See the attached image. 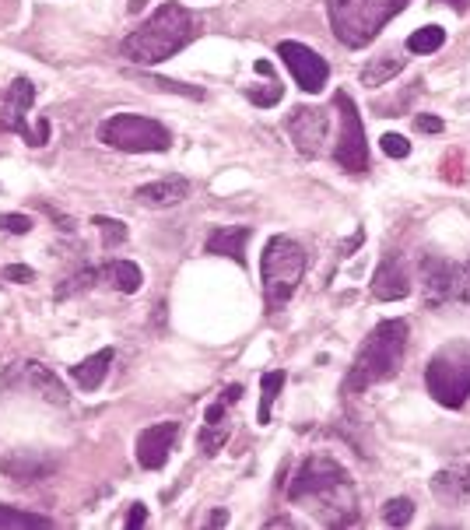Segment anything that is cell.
Returning a JSON list of instances; mask_svg holds the SVG:
<instances>
[{
    "label": "cell",
    "mask_w": 470,
    "mask_h": 530,
    "mask_svg": "<svg viewBox=\"0 0 470 530\" xmlns=\"http://www.w3.org/2000/svg\"><path fill=\"white\" fill-rule=\"evenodd\" d=\"M288 499L309 506V513L323 527H355L358 523L355 481L327 453H313L309 460H302L292 485H288Z\"/></svg>",
    "instance_id": "1"
},
{
    "label": "cell",
    "mask_w": 470,
    "mask_h": 530,
    "mask_svg": "<svg viewBox=\"0 0 470 530\" xmlns=\"http://www.w3.org/2000/svg\"><path fill=\"white\" fill-rule=\"evenodd\" d=\"M407 337H411V327L407 320H383L376 323L365 344L358 348L355 362H351L348 376H344V397H355L362 390L376 387V383H386L400 373L407 355Z\"/></svg>",
    "instance_id": "2"
},
{
    "label": "cell",
    "mask_w": 470,
    "mask_h": 530,
    "mask_svg": "<svg viewBox=\"0 0 470 530\" xmlns=\"http://www.w3.org/2000/svg\"><path fill=\"white\" fill-rule=\"evenodd\" d=\"M193 36H197V18L176 0H165L141 29L123 39V57L134 60V64L155 67L162 60L176 57L183 46H190Z\"/></svg>",
    "instance_id": "3"
},
{
    "label": "cell",
    "mask_w": 470,
    "mask_h": 530,
    "mask_svg": "<svg viewBox=\"0 0 470 530\" xmlns=\"http://www.w3.org/2000/svg\"><path fill=\"white\" fill-rule=\"evenodd\" d=\"M404 8L407 0H327V18L337 43L348 50H362Z\"/></svg>",
    "instance_id": "4"
},
{
    "label": "cell",
    "mask_w": 470,
    "mask_h": 530,
    "mask_svg": "<svg viewBox=\"0 0 470 530\" xmlns=\"http://www.w3.org/2000/svg\"><path fill=\"white\" fill-rule=\"evenodd\" d=\"M425 387L435 404L456 411L470 397V341H446L425 366Z\"/></svg>",
    "instance_id": "5"
},
{
    "label": "cell",
    "mask_w": 470,
    "mask_h": 530,
    "mask_svg": "<svg viewBox=\"0 0 470 530\" xmlns=\"http://www.w3.org/2000/svg\"><path fill=\"white\" fill-rule=\"evenodd\" d=\"M302 274H306V250L292 236H274L264 246V260H260V281H264L267 306H285L299 292Z\"/></svg>",
    "instance_id": "6"
},
{
    "label": "cell",
    "mask_w": 470,
    "mask_h": 530,
    "mask_svg": "<svg viewBox=\"0 0 470 530\" xmlns=\"http://www.w3.org/2000/svg\"><path fill=\"white\" fill-rule=\"evenodd\" d=\"M99 141L127 155H148V151H169L172 134L158 120L141 113H116L99 127Z\"/></svg>",
    "instance_id": "7"
},
{
    "label": "cell",
    "mask_w": 470,
    "mask_h": 530,
    "mask_svg": "<svg viewBox=\"0 0 470 530\" xmlns=\"http://www.w3.org/2000/svg\"><path fill=\"white\" fill-rule=\"evenodd\" d=\"M334 109L341 113V141L334 148L337 165L351 176H365L369 172V141H365V127L355 99L348 92H334Z\"/></svg>",
    "instance_id": "8"
},
{
    "label": "cell",
    "mask_w": 470,
    "mask_h": 530,
    "mask_svg": "<svg viewBox=\"0 0 470 530\" xmlns=\"http://www.w3.org/2000/svg\"><path fill=\"white\" fill-rule=\"evenodd\" d=\"M278 57L285 60V67L292 71L295 85L302 92L316 95L330 81V64L316 50H309L306 43H278Z\"/></svg>",
    "instance_id": "9"
},
{
    "label": "cell",
    "mask_w": 470,
    "mask_h": 530,
    "mask_svg": "<svg viewBox=\"0 0 470 530\" xmlns=\"http://www.w3.org/2000/svg\"><path fill=\"white\" fill-rule=\"evenodd\" d=\"M36 102V85L29 78H15L8 88V102H4V120H0V130H11V134L25 137L29 148H43L46 141L39 130H29V109Z\"/></svg>",
    "instance_id": "10"
},
{
    "label": "cell",
    "mask_w": 470,
    "mask_h": 530,
    "mask_svg": "<svg viewBox=\"0 0 470 530\" xmlns=\"http://www.w3.org/2000/svg\"><path fill=\"white\" fill-rule=\"evenodd\" d=\"M239 397H243V387L232 383V387L221 390L218 401L204 411V429H200V453H204V457H214V453L228 443V436H232V418H228V408L239 404Z\"/></svg>",
    "instance_id": "11"
},
{
    "label": "cell",
    "mask_w": 470,
    "mask_h": 530,
    "mask_svg": "<svg viewBox=\"0 0 470 530\" xmlns=\"http://www.w3.org/2000/svg\"><path fill=\"white\" fill-rule=\"evenodd\" d=\"M327 130H330V120H327V113H323V109L299 106L292 116H288V134H292V144L306 158L320 155L323 141H327Z\"/></svg>",
    "instance_id": "12"
},
{
    "label": "cell",
    "mask_w": 470,
    "mask_h": 530,
    "mask_svg": "<svg viewBox=\"0 0 470 530\" xmlns=\"http://www.w3.org/2000/svg\"><path fill=\"white\" fill-rule=\"evenodd\" d=\"M179 443V422H158L137 436V464L144 471H162L169 464L172 446Z\"/></svg>",
    "instance_id": "13"
},
{
    "label": "cell",
    "mask_w": 470,
    "mask_h": 530,
    "mask_svg": "<svg viewBox=\"0 0 470 530\" xmlns=\"http://www.w3.org/2000/svg\"><path fill=\"white\" fill-rule=\"evenodd\" d=\"M421 288H425V302L435 309L442 306H453V281H456V264H449V260L442 257H421Z\"/></svg>",
    "instance_id": "14"
},
{
    "label": "cell",
    "mask_w": 470,
    "mask_h": 530,
    "mask_svg": "<svg viewBox=\"0 0 470 530\" xmlns=\"http://www.w3.org/2000/svg\"><path fill=\"white\" fill-rule=\"evenodd\" d=\"M372 295H376L379 302H397L411 295V274H407L400 253L390 250L376 264V271H372Z\"/></svg>",
    "instance_id": "15"
},
{
    "label": "cell",
    "mask_w": 470,
    "mask_h": 530,
    "mask_svg": "<svg viewBox=\"0 0 470 530\" xmlns=\"http://www.w3.org/2000/svg\"><path fill=\"white\" fill-rule=\"evenodd\" d=\"M18 383H22V387H29L32 394H39L43 401L57 404V408H64V404L71 401V397H67L64 380H60L53 369H46L43 362H25V366L18 369Z\"/></svg>",
    "instance_id": "16"
},
{
    "label": "cell",
    "mask_w": 470,
    "mask_h": 530,
    "mask_svg": "<svg viewBox=\"0 0 470 530\" xmlns=\"http://www.w3.org/2000/svg\"><path fill=\"white\" fill-rule=\"evenodd\" d=\"M53 471H57V460L43 457V453H8V457H0V474L22 481V485L46 478Z\"/></svg>",
    "instance_id": "17"
},
{
    "label": "cell",
    "mask_w": 470,
    "mask_h": 530,
    "mask_svg": "<svg viewBox=\"0 0 470 530\" xmlns=\"http://www.w3.org/2000/svg\"><path fill=\"white\" fill-rule=\"evenodd\" d=\"M190 194V183L179 180V176H169V180H155L137 187V201L148 204V208H176V204L186 201Z\"/></svg>",
    "instance_id": "18"
},
{
    "label": "cell",
    "mask_w": 470,
    "mask_h": 530,
    "mask_svg": "<svg viewBox=\"0 0 470 530\" xmlns=\"http://www.w3.org/2000/svg\"><path fill=\"white\" fill-rule=\"evenodd\" d=\"M250 236L253 232L246 229V225H221V229H214L211 236H207L204 250L211 253V257H232L243 264V253H246Z\"/></svg>",
    "instance_id": "19"
},
{
    "label": "cell",
    "mask_w": 470,
    "mask_h": 530,
    "mask_svg": "<svg viewBox=\"0 0 470 530\" xmlns=\"http://www.w3.org/2000/svg\"><path fill=\"white\" fill-rule=\"evenodd\" d=\"M113 359H116V351H113V348H102V351H95V355H88L85 362H78V366L71 369L74 383H78V387L85 390V394H95V390H99L102 383H106Z\"/></svg>",
    "instance_id": "20"
},
{
    "label": "cell",
    "mask_w": 470,
    "mask_h": 530,
    "mask_svg": "<svg viewBox=\"0 0 470 530\" xmlns=\"http://www.w3.org/2000/svg\"><path fill=\"white\" fill-rule=\"evenodd\" d=\"M102 285L116 288V292L123 295H134L137 288L144 285V274L137 264H130V260H109V264H102Z\"/></svg>",
    "instance_id": "21"
},
{
    "label": "cell",
    "mask_w": 470,
    "mask_h": 530,
    "mask_svg": "<svg viewBox=\"0 0 470 530\" xmlns=\"http://www.w3.org/2000/svg\"><path fill=\"white\" fill-rule=\"evenodd\" d=\"M407 60L400 57V53H383L379 60H369V64L362 67V85L365 88H383L390 78H397L400 71H404Z\"/></svg>",
    "instance_id": "22"
},
{
    "label": "cell",
    "mask_w": 470,
    "mask_h": 530,
    "mask_svg": "<svg viewBox=\"0 0 470 530\" xmlns=\"http://www.w3.org/2000/svg\"><path fill=\"white\" fill-rule=\"evenodd\" d=\"M432 488H435L439 499L463 502L470 495V471H439L432 478Z\"/></svg>",
    "instance_id": "23"
},
{
    "label": "cell",
    "mask_w": 470,
    "mask_h": 530,
    "mask_svg": "<svg viewBox=\"0 0 470 530\" xmlns=\"http://www.w3.org/2000/svg\"><path fill=\"white\" fill-rule=\"evenodd\" d=\"M442 43H446V32H442L439 25H421L418 32H411V36H407V53L432 57V53L442 50Z\"/></svg>",
    "instance_id": "24"
},
{
    "label": "cell",
    "mask_w": 470,
    "mask_h": 530,
    "mask_svg": "<svg viewBox=\"0 0 470 530\" xmlns=\"http://www.w3.org/2000/svg\"><path fill=\"white\" fill-rule=\"evenodd\" d=\"M92 285H102V267H81L78 274H71V278L60 281V288H57V302L74 299V295L88 292V288H92Z\"/></svg>",
    "instance_id": "25"
},
{
    "label": "cell",
    "mask_w": 470,
    "mask_h": 530,
    "mask_svg": "<svg viewBox=\"0 0 470 530\" xmlns=\"http://www.w3.org/2000/svg\"><path fill=\"white\" fill-rule=\"evenodd\" d=\"M285 380H288V376L281 373V369H274V373H264V380H260V411H257L260 425L271 422L274 401H278V394H281V387H285Z\"/></svg>",
    "instance_id": "26"
},
{
    "label": "cell",
    "mask_w": 470,
    "mask_h": 530,
    "mask_svg": "<svg viewBox=\"0 0 470 530\" xmlns=\"http://www.w3.org/2000/svg\"><path fill=\"white\" fill-rule=\"evenodd\" d=\"M8 527H53V520L39 513H25V509L15 506H0V530Z\"/></svg>",
    "instance_id": "27"
},
{
    "label": "cell",
    "mask_w": 470,
    "mask_h": 530,
    "mask_svg": "<svg viewBox=\"0 0 470 530\" xmlns=\"http://www.w3.org/2000/svg\"><path fill=\"white\" fill-rule=\"evenodd\" d=\"M414 516V502L404 499V495H397V499H390L383 506V523L386 527H407Z\"/></svg>",
    "instance_id": "28"
},
{
    "label": "cell",
    "mask_w": 470,
    "mask_h": 530,
    "mask_svg": "<svg viewBox=\"0 0 470 530\" xmlns=\"http://www.w3.org/2000/svg\"><path fill=\"white\" fill-rule=\"evenodd\" d=\"M92 225L102 232V243H106V250H113V246L127 243V225L116 222V218H106V215H95Z\"/></svg>",
    "instance_id": "29"
},
{
    "label": "cell",
    "mask_w": 470,
    "mask_h": 530,
    "mask_svg": "<svg viewBox=\"0 0 470 530\" xmlns=\"http://www.w3.org/2000/svg\"><path fill=\"white\" fill-rule=\"evenodd\" d=\"M250 102L253 106H264V109H271V106H278L281 99H285V88L278 85V81H271L267 88H250Z\"/></svg>",
    "instance_id": "30"
},
{
    "label": "cell",
    "mask_w": 470,
    "mask_h": 530,
    "mask_svg": "<svg viewBox=\"0 0 470 530\" xmlns=\"http://www.w3.org/2000/svg\"><path fill=\"white\" fill-rule=\"evenodd\" d=\"M379 148H383V155H390V158H407V155H411V141H407L404 134H383V137H379Z\"/></svg>",
    "instance_id": "31"
},
{
    "label": "cell",
    "mask_w": 470,
    "mask_h": 530,
    "mask_svg": "<svg viewBox=\"0 0 470 530\" xmlns=\"http://www.w3.org/2000/svg\"><path fill=\"white\" fill-rule=\"evenodd\" d=\"M453 302H463V306H470V260H467V264H456Z\"/></svg>",
    "instance_id": "32"
},
{
    "label": "cell",
    "mask_w": 470,
    "mask_h": 530,
    "mask_svg": "<svg viewBox=\"0 0 470 530\" xmlns=\"http://www.w3.org/2000/svg\"><path fill=\"white\" fill-rule=\"evenodd\" d=\"M0 229L15 232V236H25V232L32 229V218L29 215H0Z\"/></svg>",
    "instance_id": "33"
},
{
    "label": "cell",
    "mask_w": 470,
    "mask_h": 530,
    "mask_svg": "<svg viewBox=\"0 0 470 530\" xmlns=\"http://www.w3.org/2000/svg\"><path fill=\"white\" fill-rule=\"evenodd\" d=\"M4 278L29 285V281H36V271H32V267H25V264H11V267H4Z\"/></svg>",
    "instance_id": "34"
},
{
    "label": "cell",
    "mask_w": 470,
    "mask_h": 530,
    "mask_svg": "<svg viewBox=\"0 0 470 530\" xmlns=\"http://www.w3.org/2000/svg\"><path fill=\"white\" fill-rule=\"evenodd\" d=\"M144 523H148V506H144V502H134L127 516V530H141Z\"/></svg>",
    "instance_id": "35"
},
{
    "label": "cell",
    "mask_w": 470,
    "mask_h": 530,
    "mask_svg": "<svg viewBox=\"0 0 470 530\" xmlns=\"http://www.w3.org/2000/svg\"><path fill=\"white\" fill-rule=\"evenodd\" d=\"M414 123H418L421 134H439V130H442V120H439V116H432V113L414 116Z\"/></svg>",
    "instance_id": "36"
},
{
    "label": "cell",
    "mask_w": 470,
    "mask_h": 530,
    "mask_svg": "<svg viewBox=\"0 0 470 530\" xmlns=\"http://www.w3.org/2000/svg\"><path fill=\"white\" fill-rule=\"evenodd\" d=\"M228 523V513L225 509H214V516H211V527H225Z\"/></svg>",
    "instance_id": "37"
},
{
    "label": "cell",
    "mask_w": 470,
    "mask_h": 530,
    "mask_svg": "<svg viewBox=\"0 0 470 530\" xmlns=\"http://www.w3.org/2000/svg\"><path fill=\"white\" fill-rule=\"evenodd\" d=\"M442 4H449V8H456V11H467L470 8V0H442Z\"/></svg>",
    "instance_id": "38"
}]
</instances>
